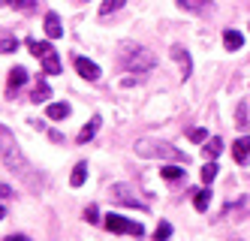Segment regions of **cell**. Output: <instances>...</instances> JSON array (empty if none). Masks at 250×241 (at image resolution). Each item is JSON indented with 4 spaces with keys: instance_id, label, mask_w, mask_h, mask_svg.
Returning a JSON list of instances; mask_svg holds the SVG:
<instances>
[{
    "instance_id": "obj_1",
    "label": "cell",
    "mask_w": 250,
    "mask_h": 241,
    "mask_svg": "<svg viewBox=\"0 0 250 241\" xmlns=\"http://www.w3.org/2000/svg\"><path fill=\"white\" fill-rule=\"evenodd\" d=\"M0 160L6 163V169L9 172H19L27 184H33V166L27 163V157L21 154V148H19V142H15V136L9 133V127H3L0 124Z\"/></svg>"
},
{
    "instance_id": "obj_2",
    "label": "cell",
    "mask_w": 250,
    "mask_h": 241,
    "mask_svg": "<svg viewBox=\"0 0 250 241\" xmlns=\"http://www.w3.org/2000/svg\"><path fill=\"white\" fill-rule=\"evenodd\" d=\"M136 154L145 160H175V163H190V157L184 151H178L169 142H157V139H139L136 142Z\"/></svg>"
},
{
    "instance_id": "obj_3",
    "label": "cell",
    "mask_w": 250,
    "mask_h": 241,
    "mask_svg": "<svg viewBox=\"0 0 250 241\" xmlns=\"http://www.w3.org/2000/svg\"><path fill=\"white\" fill-rule=\"evenodd\" d=\"M121 64L127 66L130 72H151V69L157 66V58H154V51L142 48V45H124Z\"/></svg>"
},
{
    "instance_id": "obj_4",
    "label": "cell",
    "mask_w": 250,
    "mask_h": 241,
    "mask_svg": "<svg viewBox=\"0 0 250 241\" xmlns=\"http://www.w3.org/2000/svg\"><path fill=\"white\" fill-rule=\"evenodd\" d=\"M105 229L115 232V235H133V238H142V235H145V226L136 223V220L121 217V214H105Z\"/></svg>"
},
{
    "instance_id": "obj_5",
    "label": "cell",
    "mask_w": 250,
    "mask_h": 241,
    "mask_svg": "<svg viewBox=\"0 0 250 241\" xmlns=\"http://www.w3.org/2000/svg\"><path fill=\"white\" fill-rule=\"evenodd\" d=\"M112 199L115 202H121V205H127V208H139V211H148V205L145 202H139L136 196H133V190L127 187V184H112Z\"/></svg>"
},
{
    "instance_id": "obj_6",
    "label": "cell",
    "mask_w": 250,
    "mask_h": 241,
    "mask_svg": "<svg viewBox=\"0 0 250 241\" xmlns=\"http://www.w3.org/2000/svg\"><path fill=\"white\" fill-rule=\"evenodd\" d=\"M73 64H76V69H79L82 79H87V82H97V79H100V66H97L94 61H87V58H82V54H76Z\"/></svg>"
},
{
    "instance_id": "obj_7",
    "label": "cell",
    "mask_w": 250,
    "mask_h": 241,
    "mask_svg": "<svg viewBox=\"0 0 250 241\" xmlns=\"http://www.w3.org/2000/svg\"><path fill=\"white\" fill-rule=\"evenodd\" d=\"M169 51H172V58L178 61V66H181V76H184V79H190V72H193V61H190V51H187L184 45H172Z\"/></svg>"
},
{
    "instance_id": "obj_8",
    "label": "cell",
    "mask_w": 250,
    "mask_h": 241,
    "mask_svg": "<svg viewBox=\"0 0 250 241\" xmlns=\"http://www.w3.org/2000/svg\"><path fill=\"white\" fill-rule=\"evenodd\" d=\"M232 157H235L238 166H247V157H250V136H241L238 142H232Z\"/></svg>"
},
{
    "instance_id": "obj_9",
    "label": "cell",
    "mask_w": 250,
    "mask_h": 241,
    "mask_svg": "<svg viewBox=\"0 0 250 241\" xmlns=\"http://www.w3.org/2000/svg\"><path fill=\"white\" fill-rule=\"evenodd\" d=\"M42 27H45V36H48V40H61V36H63V24H61L58 12H48Z\"/></svg>"
},
{
    "instance_id": "obj_10",
    "label": "cell",
    "mask_w": 250,
    "mask_h": 241,
    "mask_svg": "<svg viewBox=\"0 0 250 241\" xmlns=\"http://www.w3.org/2000/svg\"><path fill=\"white\" fill-rule=\"evenodd\" d=\"M40 61H42V72H45V76H58V72H61V58H58L55 48H48Z\"/></svg>"
},
{
    "instance_id": "obj_11",
    "label": "cell",
    "mask_w": 250,
    "mask_h": 241,
    "mask_svg": "<svg viewBox=\"0 0 250 241\" xmlns=\"http://www.w3.org/2000/svg\"><path fill=\"white\" fill-rule=\"evenodd\" d=\"M100 124H103V118H100V115H94L91 121H87V124L82 127V133L76 136V142H79V145H87V142H91V139L97 136V130H100Z\"/></svg>"
},
{
    "instance_id": "obj_12",
    "label": "cell",
    "mask_w": 250,
    "mask_h": 241,
    "mask_svg": "<svg viewBox=\"0 0 250 241\" xmlns=\"http://www.w3.org/2000/svg\"><path fill=\"white\" fill-rule=\"evenodd\" d=\"M24 82H27V69L24 66H12L9 69V90H6V97H15V90H19Z\"/></svg>"
},
{
    "instance_id": "obj_13",
    "label": "cell",
    "mask_w": 250,
    "mask_h": 241,
    "mask_svg": "<svg viewBox=\"0 0 250 241\" xmlns=\"http://www.w3.org/2000/svg\"><path fill=\"white\" fill-rule=\"evenodd\" d=\"M202 154H205V160H217L220 154H223V139H217V136H211L205 145H202Z\"/></svg>"
},
{
    "instance_id": "obj_14",
    "label": "cell",
    "mask_w": 250,
    "mask_h": 241,
    "mask_svg": "<svg viewBox=\"0 0 250 241\" xmlns=\"http://www.w3.org/2000/svg\"><path fill=\"white\" fill-rule=\"evenodd\" d=\"M69 112H73V109H69V103H51V106L45 109V115H48L51 121H63V118H69Z\"/></svg>"
},
{
    "instance_id": "obj_15",
    "label": "cell",
    "mask_w": 250,
    "mask_h": 241,
    "mask_svg": "<svg viewBox=\"0 0 250 241\" xmlns=\"http://www.w3.org/2000/svg\"><path fill=\"white\" fill-rule=\"evenodd\" d=\"M208 205H211V190H193V208L199 214H205Z\"/></svg>"
},
{
    "instance_id": "obj_16",
    "label": "cell",
    "mask_w": 250,
    "mask_h": 241,
    "mask_svg": "<svg viewBox=\"0 0 250 241\" xmlns=\"http://www.w3.org/2000/svg\"><path fill=\"white\" fill-rule=\"evenodd\" d=\"M223 45H226L229 51H238V48L244 45V36H241L238 30H226V33H223Z\"/></svg>"
},
{
    "instance_id": "obj_17",
    "label": "cell",
    "mask_w": 250,
    "mask_h": 241,
    "mask_svg": "<svg viewBox=\"0 0 250 241\" xmlns=\"http://www.w3.org/2000/svg\"><path fill=\"white\" fill-rule=\"evenodd\" d=\"M48 97H51L48 82H37V88L30 90V100H33V103H48Z\"/></svg>"
},
{
    "instance_id": "obj_18",
    "label": "cell",
    "mask_w": 250,
    "mask_h": 241,
    "mask_svg": "<svg viewBox=\"0 0 250 241\" xmlns=\"http://www.w3.org/2000/svg\"><path fill=\"white\" fill-rule=\"evenodd\" d=\"M84 181H87V163L82 160V163H76V169H73V175H69V184H73V187H82Z\"/></svg>"
},
{
    "instance_id": "obj_19",
    "label": "cell",
    "mask_w": 250,
    "mask_h": 241,
    "mask_svg": "<svg viewBox=\"0 0 250 241\" xmlns=\"http://www.w3.org/2000/svg\"><path fill=\"white\" fill-rule=\"evenodd\" d=\"M178 6L184 12H202V9L211 6V0H178Z\"/></svg>"
},
{
    "instance_id": "obj_20",
    "label": "cell",
    "mask_w": 250,
    "mask_h": 241,
    "mask_svg": "<svg viewBox=\"0 0 250 241\" xmlns=\"http://www.w3.org/2000/svg\"><path fill=\"white\" fill-rule=\"evenodd\" d=\"M160 175H163L166 181H181L187 172L181 169V166H172V163H169V166H163V169H160Z\"/></svg>"
},
{
    "instance_id": "obj_21",
    "label": "cell",
    "mask_w": 250,
    "mask_h": 241,
    "mask_svg": "<svg viewBox=\"0 0 250 241\" xmlns=\"http://www.w3.org/2000/svg\"><path fill=\"white\" fill-rule=\"evenodd\" d=\"M124 3H127V0H103V6H100V15H103V18H109V15H112V12H118Z\"/></svg>"
},
{
    "instance_id": "obj_22",
    "label": "cell",
    "mask_w": 250,
    "mask_h": 241,
    "mask_svg": "<svg viewBox=\"0 0 250 241\" xmlns=\"http://www.w3.org/2000/svg\"><path fill=\"white\" fill-rule=\"evenodd\" d=\"M214 178H217V163H214V160H208V163L202 166V184L208 187V184H211Z\"/></svg>"
},
{
    "instance_id": "obj_23",
    "label": "cell",
    "mask_w": 250,
    "mask_h": 241,
    "mask_svg": "<svg viewBox=\"0 0 250 241\" xmlns=\"http://www.w3.org/2000/svg\"><path fill=\"white\" fill-rule=\"evenodd\" d=\"M0 6H15V9H37V0H0Z\"/></svg>"
},
{
    "instance_id": "obj_24",
    "label": "cell",
    "mask_w": 250,
    "mask_h": 241,
    "mask_svg": "<svg viewBox=\"0 0 250 241\" xmlns=\"http://www.w3.org/2000/svg\"><path fill=\"white\" fill-rule=\"evenodd\" d=\"M169 238H172V223H166V220H163V223L154 229V241H169Z\"/></svg>"
},
{
    "instance_id": "obj_25",
    "label": "cell",
    "mask_w": 250,
    "mask_h": 241,
    "mask_svg": "<svg viewBox=\"0 0 250 241\" xmlns=\"http://www.w3.org/2000/svg\"><path fill=\"white\" fill-rule=\"evenodd\" d=\"M187 136H190V142H196V145H205V142H208V130H202V127H193Z\"/></svg>"
},
{
    "instance_id": "obj_26",
    "label": "cell",
    "mask_w": 250,
    "mask_h": 241,
    "mask_svg": "<svg viewBox=\"0 0 250 241\" xmlns=\"http://www.w3.org/2000/svg\"><path fill=\"white\" fill-rule=\"evenodd\" d=\"M12 51H19V40H12V36L0 40V54H12Z\"/></svg>"
},
{
    "instance_id": "obj_27",
    "label": "cell",
    "mask_w": 250,
    "mask_h": 241,
    "mask_svg": "<svg viewBox=\"0 0 250 241\" xmlns=\"http://www.w3.org/2000/svg\"><path fill=\"white\" fill-rule=\"evenodd\" d=\"M84 220H87V223H100V208L97 205H87L84 208Z\"/></svg>"
},
{
    "instance_id": "obj_28",
    "label": "cell",
    "mask_w": 250,
    "mask_h": 241,
    "mask_svg": "<svg viewBox=\"0 0 250 241\" xmlns=\"http://www.w3.org/2000/svg\"><path fill=\"white\" fill-rule=\"evenodd\" d=\"M235 124H238L241 130H247V127H250V118H247V106H244V103L238 106V121H235Z\"/></svg>"
},
{
    "instance_id": "obj_29",
    "label": "cell",
    "mask_w": 250,
    "mask_h": 241,
    "mask_svg": "<svg viewBox=\"0 0 250 241\" xmlns=\"http://www.w3.org/2000/svg\"><path fill=\"white\" fill-rule=\"evenodd\" d=\"M15 193H12V187L9 184H0V199H12Z\"/></svg>"
},
{
    "instance_id": "obj_30",
    "label": "cell",
    "mask_w": 250,
    "mask_h": 241,
    "mask_svg": "<svg viewBox=\"0 0 250 241\" xmlns=\"http://www.w3.org/2000/svg\"><path fill=\"white\" fill-rule=\"evenodd\" d=\"M3 241H27V235H6Z\"/></svg>"
},
{
    "instance_id": "obj_31",
    "label": "cell",
    "mask_w": 250,
    "mask_h": 241,
    "mask_svg": "<svg viewBox=\"0 0 250 241\" xmlns=\"http://www.w3.org/2000/svg\"><path fill=\"white\" fill-rule=\"evenodd\" d=\"M3 217H6V208H3V205H0V220H3Z\"/></svg>"
},
{
    "instance_id": "obj_32",
    "label": "cell",
    "mask_w": 250,
    "mask_h": 241,
    "mask_svg": "<svg viewBox=\"0 0 250 241\" xmlns=\"http://www.w3.org/2000/svg\"><path fill=\"white\" fill-rule=\"evenodd\" d=\"M79 3H84V0H79Z\"/></svg>"
}]
</instances>
